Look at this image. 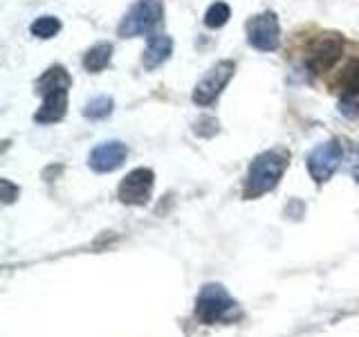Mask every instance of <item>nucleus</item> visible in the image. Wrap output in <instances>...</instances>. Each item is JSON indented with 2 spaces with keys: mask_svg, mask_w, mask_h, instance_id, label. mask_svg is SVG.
<instances>
[{
  "mask_svg": "<svg viewBox=\"0 0 359 337\" xmlns=\"http://www.w3.org/2000/svg\"><path fill=\"white\" fill-rule=\"evenodd\" d=\"M355 178H357V183H359V166L355 168Z\"/></svg>",
  "mask_w": 359,
  "mask_h": 337,
  "instance_id": "6ab92c4d",
  "label": "nucleus"
},
{
  "mask_svg": "<svg viewBox=\"0 0 359 337\" xmlns=\"http://www.w3.org/2000/svg\"><path fill=\"white\" fill-rule=\"evenodd\" d=\"M171 52H173L171 37H168V34H153V37H149V43H146L142 63H144L146 70H155L157 65L168 61Z\"/></svg>",
  "mask_w": 359,
  "mask_h": 337,
  "instance_id": "9b49d317",
  "label": "nucleus"
},
{
  "mask_svg": "<svg viewBox=\"0 0 359 337\" xmlns=\"http://www.w3.org/2000/svg\"><path fill=\"white\" fill-rule=\"evenodd\" d=\"M72 86L70 74L65 72V67L52 65L50 70H45L43 77L36 81V93L43 97V104L34 115V121L39 124H54L61 121L67 112V90Z\"/></svg>",
  "mask_w": 359,
  "mask_h": 337,
  "instance_id": "f257e3e1",
  "label": "nucleus"
},
{
  "mask_svg": "<svg viewBox=\"0 0 359 337\" xmlns=\"http://www.w3.org/2000/svg\"><path fill=\"white\" fill-rule=\"evenodd\" d=\"M287 155L283 151H265L252 162L245 178V198H258L272 191L283 178Z\"/></svg>",
  "mask_w": 359,
  "mask_h": 337,
  "instance_id": "f03ea898",
  "label": "nucleus"
},
{
  "mask_svg": "<svg viewBox=\"0 0 359 337\" xmlns=\"http://www.w3.org/2000/svg\"><path fill=\"white\" fill-rule=\"evenodd\" d=\"M341 84L351 95H359V61H355L346 67V72L341 77Z\"/></svg>",
  "mask_w": 359,
  "mask_h": 337,
  "instance_id": "dca6fc26",
  "label": "nucleus"
},
{
  "mask_svg": "<svg viewBox=\"0 0 359 337\" xmlns=\"http://www.w3.org/2000/svg\"><path fill=\"white\" fill-rule=\"evenodd\" d=\"M341 157H344V151L337 142H323L319 146H314L308 155V171L314 183L330 180V176L337 171V166H339Z\"/></svg>",
  "mask_w": 359,
  "mask_h": 337,
  "instance_id": "0eeeda50",
  "label": "nucleus"
},
{
  "mask_svg": "<svg viewBox=\"0 0 359 337\" xmlns=\"http://www.w3.org/2000/svg\"><path fill=\"white\" fill-rule=\"evenodd\" d=\"M231 299L227 297V292H224L220 286H207L202 290V295L198 299V308H196V315L202 319V322H218L222 319L224 315L231 310Z\"/></svg>",
  "mask_w": 359,
  "mask_h": 337,
  "instance_id": "6e6552de",
  "label": "nucleus"
},
{
  "mask_svg": "<svg viewBox=\"0 0 359 337\" xmlns=\"http://www.w3.org/2000/svg\"><path fill=\"white\" fill-rule=\"evenodd\" d=\"M155 185V173L151 168H133L119 183V200L126 205H146L151 200Z\"/></svg>",
  "mask_w": 359,
  "mask_h": 337,
  "instance_id": "423d86ee",
  "label": "nucleus"
},
{
  "mask_svg": "<svg viewBox=\"0 0 359 337\" xmlns=\"http://www.w3.org/2000/svg\"><path fill=\"white\" fill-rule=\"evenodd\" d=\"M339 112L346 117H359V99L355 95H348L339 101Z\"/></svg>",
  "mask_w": 359,
  "mask_h": 337,
  "instance_id": "f3484780",
  "label": "nucleus"
},
{
  "mask_svg": "<svg viewBox=\"0 0 359 337\" xmlns=\"http://www.w3.org/2000/svg\"><path fill=\"white\" fill-rule=\"evenodd\" d=\"M112 108H115V101H112V97H95L90 99L86 108H83V117L88 119H106Z\"/></svg>",
  "mask_w": 359,
  "mask_h": 337,
  "instance_id": "2eb2a0df",
  "label": "nucleus"
},
{
  "mask_svg": "<svg viewBox=\"0 0 359 337\" xmlns=\"http://www.w3.org/2000/svg\"><path fill=\"white\" fill-rule=\"evenodd\" d=\"M29 32H32V37L43 39V41L54 39L56 34L61 32V20L56 18V16H39L29 25Z\"/></svg>",
  "mask_w": 359,
  "mask_h": 337,
  "instance_id": "ddd939ff",
  "label": "nucleus"
},
{
  "mask_svg": "<svg viewBox=\"0 0 359 337\" xmlns=\"http://www.w3.org/2000/svg\"><path fill=\"white\" fill-rule=\"evenodd\" d=\"M229 18H231V9H229L227 3H220V0H218V3L209 5V9L205 11V25L209 29H220V27H224Z\"/></svg>",
  "mask_w": 359,
  "mask_h": 337,
  "instance_id": "4468645a",
  "label": "nucleus"
},
{
  "mask_svg": "<svg viewBox=\"0 0 359 337\" xmlns=\"http://www.w3.org/2000/svg\"><path fill=\"white\" fill-rule=\"evenodd\" d=\"M247 41L261 52H274L280 43V25L274 11H263L247 25Z\"/></svg>",
  "mask_w": 359,
  "mask_h": 337,
  "instance_id": "39448f33",
  "label": "nucleus"
},
{
  "mask_svg": "<svg viewBox=\"0 0 359 337\" xmlns=\"http://www.w3.org/2000/svg\"><path fill=\"white\" fill-rule=\"evenodd\" d=\"M0 187H3V200L7 202V205H9V202L14 200V198H18V187L11 185L9 180H3V183H0Z\"/></svg>",
  "mask_w": 359,
  "mask_h": 337,
  "instance_id": "a211bd4d",
  "label": "nucleus"
},
{
  "mask_svg": "<svg viewBox=\"0 0 359 337\" xmlns=\"http://www.w3.org/2000/svg\"><path fill=\"white\" fill-rule=\"evenodd\" d=\"M341 52H344V43L339 39L325 37L310 50V56H308L306 63H308V67L312 72H323V70H328L330 65L337 63V59L341 56Z\"/></svg>",
  "mask_w": 359,
  "mask_h": 337,
  "instance_id": "9d476101",
  "label": "nucleus"
},
{
  "mask_svg": "<svg viewBox=\"0 0 359 337\" xmlns=\"http://www.w3.org/2000/svg\"><path fill=\"white\" fill-rule=\"evenodd\" d=\"M164 18V3L162 0H137L128 14L121 18L119 22V37L123 39H135V37H144V34H151Z\"/></svg>",
  "mask_w": 359,
  "mask_h": 337,
  "instance_id": "7ed1b4c3",
  "label": "nucleus"
},
{
  "mask_svg": "<svg viewBox=\"0 0 359 337\" xmlns=\"http://www.w3.org/2000/svg\"><path fill=\"white\" fill-rule=\"evenodd\" d=\"M110 61H112V43H97L83 54V67L93 74L106 70Z\"/></svg>",
  "mask_w": 359,
  "mask_h": 337,
  "instance_id": "f8f14e48",
  "label": "nucleus"
},
{
  "mask_svg": "<svg viewBox=\"0 0 359 337\" xmlns=\"http://www.w3.org/2000/svg\"><path fill=\"white\" fill-rule=\"evenodd\" d=\"M236 72V65L231 61H220L211 67V70L200 79L194 88V104L198 106H211L213 101L220 97V93L231 81V77Z\"/></svg>",
  "mask_w": 359,
  "mask_h": 337,
  "instance_id": "20e7f679",
  "label": "nucleus"
},
{
  "mask_svg": "<svg viewBox=\"0 0 359 337\" xmlns=\"http://www.w3.org/2000/svg\"><path fill=\"white\" fill-rule=\"evenodd\" d=\"M126 157H128L126 144L112 140V142H104L95 146L93 153L88 157V162L97 173H110V171H117V168L126 162Z\"/></svg>",
  "mask_w": 359,
  "mask_h": 337,
  "instance_id": "1a4fd4ad",
  "label": "nucleus"
}]
</instances>
